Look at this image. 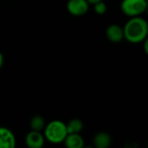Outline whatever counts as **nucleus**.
I'll return each instance as SVG.
<instances>
[{"mask_svg":"<svg viewBox=\"0 0 148 148\" xmlns=\"http://www.w3.org/2000/svg\"><path fill=\"white\" fill-rule=\"evenodd\" d=\"M124 39L131 43H140L147 38L148 23L143 17L134 16L126 23L123 27Z\"/></svg>","mask_w":148,"mask_h":148,"instance_id":"obj_1","label":"nucleus"},{"mask_svg":"<svg viewBox=\"0 0 148 148\" xmlns=\"http://www.w3.org/2000/svg\"><path fill=\"white\" fill-rule=\"evenodd\" d=\"M43 130L45 140L54 145L63 143L66 136L68 135L66 124L59 120L51 121L45 125Z\"/></svg>","mask_w":148,"mask_h":148,"instance_id":"obj_2","label":"nucleus"},{"mask_svg":"<svg viewBox=\"0 0 148 148\" xmlns=\"http://www.w3.org/2000/svg\"><path fill=\"white\" fill-rule=\"evenodd\" d=\"M147 0H122L121 10L129 17L140 16L147 10Z\"/></svg>","mask_w":148,"mask_h":148,"instance_id":"obj_3","label":"nucleus"},{"mask_svg":"<svg viewBox=\"0 0 148 148\" xmlns=\"http://www.w3.org/2000/svg\"><path fill=\"white\" fill-rule=\"evenodd\" d=\"M89 5L87 0H69L67 3V10L72 16H82L88 11Z\"/></svg>","mask_w":148,"mask_h":148,"instance_id":"obj_4","label":"nucleus"},{"mask_svg":"<svg viewBox=\"0 0 148 148\" xmlns=\"http://www.w3.org/2000/svg\"><path fill=\"white\" fill-rule=\"evenodd\" d=\"M16 145L15 134L5 127H0V148H14Z\"/></svg>","mask_w":148,"mask_h":148,"instance_id":"obj_5","label":"nucleus"},{"mask_svg":"<svg viewBox=\"0 0 148 148\" xmlns=\"http://www.w3.org/2000/svg\"><path fill=\"white\" fill-rule=\"evenodd\" d=\"M45 138L39 131L31 130L25 137V144L29 148H42L44 146Z\"/></svg>","mask_w":148,"mask_h":148,"instance_id":"obj_6","label":"nucleus"},{"mask_svg":"<svg viewBox=\"0 0 148 148\" xmlns=\"http://www.w3.org/2000/svg\"><path fill=\"white\" fill-rule=\"evenodd\" d=\"M107 38L112 42H120L124 39L123 28L118 24H110L106 29Z\"/></svg>","mask_w":148,"mask_h":148,"instance_id":"obj_7","label":"nucleus"},{"mask_svg":"<svg viewBox=\"0 0 148 148\" xmlns=\"http://www.w3.org/2000/svg\"><path fill=\"white\" fill-rule=\"evenodd\" d=\"M93 143L95 148H108L112 143V138L107 132H99L95 135Z\"/></svg>","mask_w":148,"mask_h":148,"instance_id":"obj_8","label":"nucleus"},{"mask_svg":"<svg viewBox=\"0 0 148 148\" xmlns=\"http://www.w3.org/2000/svg\"><path fill=\"white\" fill-rule=\"evenodd\" d=\"M63 143L68 148H82L84 147V140L80 134H68Z\"/></svg>","mask_w":148,"mask_h":148,"instance_id":"obj_9","label":"nucleus"},{"mask_svg":"<svg viewBox=\"0 0 148 148\" xmlns=\"http://www.w3.org/2000/svg\"><path fill=\"white\" fill-rule=\"evenodd\" d=\"M66 127L68 134H80L83 129V123L80 119L74 118L66 124Z\"/></svg>","mask_w":148,"mask_h":148,"instance_id":"obj_10","label":"nucleus"},{"mask_svg":"<svg viewBox=\"0 0 148 148\" xmlns=\"http://www.w3.org/2000/svg\"><path fill=\"white\" fill-rule=\"evenodd\" d=\"M45 120L41 115H35L29 121V127L31 130L34 131H42L45 127Z\"/></svg>","mask_w":148,"mask_h":148,"instance_id":"obj_11","label":"nucleus"},{"mask_svg":"<svg viewBox=\"0 0 148 148\" xmlns=\"http://www.w3.org/2000/svg\"><path fill=\"white\" fill-rule=\"evenodd\" d=\"M94 5V9H95V11L96 14L98 15H103L107 12V10H108V6L107 4L102 1H100V2H97L95 3Z\"/></svg>","mask_w":148,"mask_h":148,"instance_id":"obj_12","label":"nucleus"},{"mask_svg":"<svg viewBox=\"0 0 148 148\" xmlns=\"http://www.w3.org/2000/svg\"><path fill=\"white\" fill-rule=\"evenodd\" d=\"M144 49H145V52L147 54L148 53V49H147V43H148V41H147V38H146L144 41Z\"/></svg>","mask_w":148,"mask_h":148,"instance_id":"obj_13","label":"nucleus"},{"mask_svg":"<svg viewBox=\"0 0 148 148\" xmlns=\"http://www.w3.org/2000/svg\"><path fill=\"white\" fill-rule=\"evenodd\" d=\"M3 65V55L0 52V69H2Z\"/></svg>","mask_w":148,"mask_h":148,"instance_id":"obj_14","label":"nucleus"},{"mask_svg":"<svg viewBox=\"0 0 148 148\" xmlns=\"http://www.w3.org/2000/svg\"><path fill=\"white\" fill-rule=\"evenodd\" d=\"M87 1H88V3L89 4H95V3L100 2V1H102V0H87Z\"/></svg>","mask_w":148,"mask_h":148,"instance_id":"obj_15","label":"nucleus"}]
</instances>
